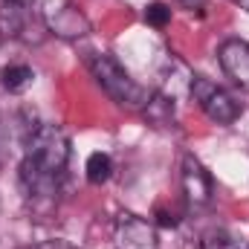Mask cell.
I'll return each mask as SVG.
<instances>
[{"label":"cell","mask_w":249,"mask_h":249,"mask_svg":"<svg viewBox=\"0 0 249 249\" xmlns=\"http://www.w3.org/2000/svg\"><path fill=\"white\" fill-rule=\"evenodd\" d=\"M203 249H247L241 247L232 235H226V232H209L206 235V241H203Z\"/></svg>","instance_id":"cell-11"},{"label":"cell","mask_w":249,"mask_h":249,"mask_svg":"<svg viewBox=\"0 0 249 249\" xmlns=\"http://www.w3.org/2000/svg\"><path fill=\"white\" fill-rule=\"evenodd\" d=\"M70 162V139L55 124H38L26 136V154L20 162V183L26 194L53 197L58 191L64 168Z\"/></svg>","instance_id":"cell-1"},{"label":"cell","mask_w":249,"mask_h":249,"mask_svg":"<svg viewBox=\"0 0 249 249\" xmlns=\"http://www.w3.org/2000/svg\"><path fill=\"white\" fill-rule=\"evenodd\" d=\"M90 72H93L96 84H99L116 105H122V107L139 110V107H145L148 99H151V93H148L142 84H136V81L130 78V72H127L113 55H107V53H99V55L90 58Z\"/></svg>","instance_id":"cell-2"},{"label":"cell","mask_w":249,"mask_h":249,"mask_svg":"<svg viewBox=\"0 0 249 249\" xmlns=\"http://www.w3.org/2000/svg\"><path fill=\"white\" fill-rule=\"evenodd\" d=\"M177 3H180L183 9H188V12H197V15H203L209 0H177Z\"/></svg>","instance_id":"cell-12"},{"label":"cell","mask_w":249,"mask_h":249,"mask_svg":"<svg viewBox=\"0 0 249 249\" xmlns=\"http://www.w3.org/2000/svg\"><path fill=\"white\" fill-rule=\"evenodd\" d=\"M235 3H238L241 9H247V12H249V0H235Z\"/></svg>","instance_id":"cell-15"},{"label":"cell","mask_w":249,"mask_h":249,"mask_svg":"<svg viewBox=\"0 0 249 249\" xmlns=\"http://www.w3.org/2000/svg\"><path fill=\"white\" fill-rule=\"evenodd\" d=\"M0 41H3V35H0Z\"/></svg>","instance_id":"cell-16"},{"label":"cell","mask_w":249,"mask_h":249,"mask_svg":"<svg viewBox=\"0 0 249 249\" xmlns=\"http://www.w3.org/2000/svg\"><path fill=\"white\" fill-rule=\"evenodd\" d=\"M183 191H186L188 203L191 206H206L214 194V183H212V174L206 171V165L186 154L183 157Z\"/></svg>","instance_id":"cell-6"},{"label":"cell","mask_w":249,"mask_h":249,"mask_svg":"<svg viewBox=\"0 0 249 249\" xmlns=\"http://www.w3.org/2000/svg\"><path fill=\"white\" fill-rule=\"evenodd\" d=\"M145 23L154 26V29H165V26L171 23V6H165L162 0L151 3V6L145 9Z\"/></svg>","instance_id":"cell-10"},{"label":"cell","mask_w":249,"mask_h":249,"mask_svg":"<svg viewBox=\"0 0 249 249\" xmlns=\"http://www.w3.org/2000/svg\"><path fill=\"white\" fill-rule=\"evenodd\" d=\"M113 244L116 249H160V238L145 217L122 212L113 223Z\"/></svg>","instance_id":"cell-5"},{"label":"cell","mask_w":249,"mask_h":249,"mask_svg":"<svg viewBox=\"0 0 249 249\" xmlns=\"http://www.w3.org/2000/svg\"><path fill=\"white\" fill-rule=\"evenodd\" d=\"M41 20L53 35H58L64 41H78L90 32L87 15L70 0H47L41 9Z\"/></svg>","instance_id":"cell-4"},{"label":"cell","mask_w":249,"mask_h":249,"mask_svg":"<svg viewBox=\"0 0 249 249\" xmlns=\"http://www.w3.org/2000/svg\"><path fill=\"white\" fill-rule=\"evenodd\" d=\"M32 78H35V72H32V67H26V64H9V67L0 70V84H3L9 93H23V90L32 84Z\"/></svg>","instance_id":"cell-8"},{"label":"cell","mask_w":249,"mask_h":249,"mask_svg":"<svg viewBox=\"0 0 249 249\" xmlns=\"http://www.w3.org/2000/svg\"><path fill=\"white\" fill-rule=\"evenodd\" d=\"M9 3H18V6H32V0H9Z\"/></svg>","instance_id":"cell-14"},{"label":"cell","mask_w":249,"mask_h":249,"mask_svg":"<svg viewBox=\"0 0 249 249\" xmlns=\"http://www.w3.org/2000/svg\"><path fill=\"white\" fill-rule=\"evenodd\" d=\"M84 174H87V180L93 186H105L113 177V160H110V154H105V151L90 154L87 157V165H84Z\"/></svg>","instance_id":"cell-9"},{"label":"cell","mask_w":249,"mask_h":249,"mask_svg":"<svg viewBox=\"0 0 249 249\" xmlns=\"http://www.w3.org/2000/svg\"><path fill=\"white\" fill-rule=\"evenodd\" d=\"M157 217H160V226H177V217L168 214V212H160Z\"/></svg>","instance_id":"cell-13"},{"label":"cell","mask_w":249,"mask_h":249,"mask_svg":"<svg viewBox=\"0 0 249 249\" xmlns=\"http://www.w3.org/2000/svg\"><path fill=\"white\" fill-rule=\"evenodd\" d=\"M217 61L223 67V72L241 90H249V44L247 41H241V38L223 41L220 50H217Z\"/></svg>","instance_id":"cell-7"},{"label":"cell","mask_w":249,"mask_h":249,"mask_svg":"<svg viewBox=\"0 0 249 249\" xmlns=\"http://www.w3.org/2000/svg\"><path fill=\"white\" fill-rule=\"evenodd\" d=\"M247 249H249V247H247Z\"/></svg>","instance_id":"cell-17"},{"label":"cell","mask_w":249,"mask_h":249,"mask_svg":"<svg viewBox=\"0 0 249 249\" xmlns=\"http://www.w3.org/2000/svg\"><path fill=\"white\" fill-rule=\"evenodd\" d=\"M191 99L197 102V107L217 124H232L238 116H241V105L223 90L217 87L212 78L206 75H191V87H188Z\"/></svg>","instance_id":"cell-3"}]
</instances>
